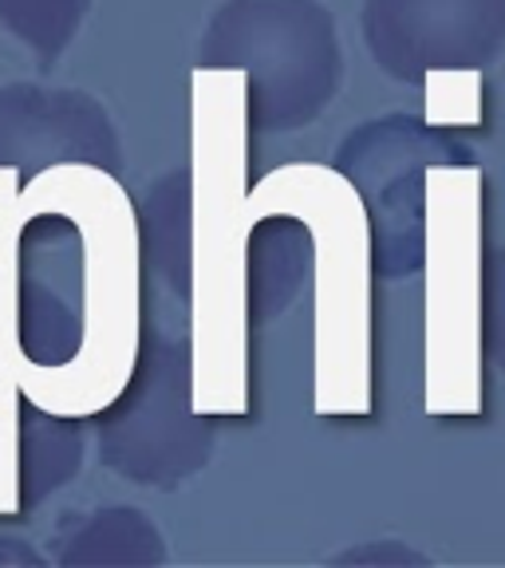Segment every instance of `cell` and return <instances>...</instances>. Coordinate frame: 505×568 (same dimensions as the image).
<instances>
[{
    "mask_svg": "<svg viewBox=\"0 0 505 568\" xmlns=\"http://www.w3.org/2000/svg\"><path fill=\"white\" fill-rule=\"evenodd\" d=\"M20 390L60 418L123 395L142 339V233L119 174L52 166L24 178Z\"/></svg>",
    "mask_w": 505,
    "mask_h": 568,
    "instance_id": "obj_1",
    "label": "cell"
},
{
    "mask_svg": "<svg viewBox=\"0 0 505 568\" xmlns=\"http://www.w3.org/2000/svg\"><path fill=\"white\" fill-rule=\"evenodd\" d=\"M249 80L233 68L190 75V293H194V407L205 418L253 410V213Z\"/></svg>",
    "mask_w": 505,
    "mask_h": 568,
    "instance_id": "obj_2",
    "label": "cell"
},
{
    "mask_svg": "<svg viewBox=\"0 0 505 568\" xmlns=\"http://www.w3.org/2000/svg\"><path fill=\"white\" fill-rule=\"evenodd\" d=\"M142 339L131 383L99 410V458L123 481L178 489L210 466L218 418L194 407V293H190V170L159 178L139 213Z\"/></svg>",
    "mask_w": 505,
    "mask_h": 568,
    "instance_id": "obj_3",
    "label": "cell"
},
{
    "mask_svg": "<svg viewBox=\"0 0 505 568\" xmlns=\"http://www.w3.org/2000/svg\"><path fill=\"white\" fill-rule=\"evenodd\" d=\"M261 222L289 217L309 237L312 410L367 418L375 410V233L364 190L324 162H284L253 182Z\"/></svg>",
    "mask_w": 505,
    "mask_h": 568,
    "instance_id": "obj_4",
    "label": "cell"
},
{
    "mask_svg": "<svg viewBox=\"0 0 505 568\" xmlns=\"http://www.w3.org/2000/svg\"><path fill=\"white\" fill-rule=\"evenodd\" d=\"M423 233V415L486 410V170L431 162L418 174Z\"/></svg>",
    "mask_w": 505,
    "mask_h": 568,
    "instance_id": "obj_5",
    "label": "cell"
},
{
    "mask_svg": "<svg viewBox=\"0 0 505 568\" xmlns=\"http://www.w3.org/2000/svg\"><path fill=\"white\" fill-rule=\"evenodd\" d=\"M198 68L249 80L253 134H296L344 88L340 24L324 0H222L198 36Z\"/></svg>",
    "mask_w": 505,
    "mask_h": 568,
    "instance_id": "obj_6",
    "label": "cell"
},
{
    "mask_svg": "<svg viewBox=\"0 0 505 568\" xmlns=\"http://www.w3.org/2000/svg\"><path fill=\"white\" fill-rule=\"evenodd\" d=\"M360 32L391 83L423 91L431 126L482 123V80L505 52V0H364Z\"/></svg>",
    "mask_w": 505,
    "mask_h": 568,
    "instance_id": "obj_7",
    "label": "cell"
},
{
    "mask_svg": "<svg viewBox=\"0 0 505 568\" xmlns=\"http://www.w3.org/2000/svg\"><path fill=\"white\" fill-rule=\"evenodd\" d=\"M103 166L119 174L115 119L91 91L17 80L0 88V166L24 178L52 166Z\"/></svg>",
    "mask_w": 505,
    "mask_h": 568,
    "instance_id": "obj_8",
    "label": "cell"
},
{
    "mask_svg": "<svg viewBox=\"0 0 505 568\" xmlns=\"http://www.w3.org/2000/svg\"><path fill=\"white\" fill-rule=\"evenodd\" d=\"M24 174L0 166V521L24 514L20 486V430H24V390H20V237H24Z\"/></svg>",
    "mask_w": 505,
    "mask_h": 568,
    "instance_id": "obj_9",
    "label": "cell"
},
{
    "mask_svg": "<svg viewBox=\"0 0 505 568\" xmlns=\"http://www.w3.org/2000/svg\"><path fill=\"white\" fill-rule=\"evenodd\" d=\"M166 557L162 529L142 509L103 506L63 532L52 560L60 568H151Z\"/></svg>",
    "mask_w": 505,
    "mask_h": 568,
    "instance_id": "obj_10",
    "label": "cell"
},
{
    "mask_svg": "<svg viewBox=\"0 0 505 568\" xmlns=\"http://www.w3.org/2000/svg\"><path fill=\"white\" fill-rule=\"evenodd\" d=\"M83 466V418H60L48 410L24 407L20 430V486L24 509L44 501L60 486H68Z\"/></svg>",
    "mask_w": 505,
    "mask_h": 568,
    "instance_id": "obj_11",
    "label": "cell"
},
{
    "mask_svg": "<svg viewBox=\"0 0 505 568\" xmlns=\"http://www.w3.org/2000/svg\"><path fill=\"white\" fill-rule=\"evenodd\" d=\"M91 0H0V28L28 48L40 71H52L80 40Z\"/></svg>",
    "mask_w": 505,
    "mask_h": 568,
    "instance_id": "obj_12",
    "label": "cell"
},
{
    "mask_svg": "<svg viewBox=\"0 0 505 568\" xmlns=\"http://www.w3.org/2000/svg\"><path fill=\"white\" fill-rule=\"evenodd\" d=\"M332 565H352V568H426L435 565L431 552L415 549L403 537H372V541H355L347 549L332 552Z\"/></svg>",
    "mask_w": 505,
    "mask_h": 568,
    "instance_id": "obj_13",
    "label": "cell"
},
{
    "mask_svg": "<svg viewBox=\"0 0 505 568\" xmlns=\"http://www.w3.org/2000/svg\"><path fill=\"white\" fill-rule=\"evenodd\" d=\"M486 359L505 372V245L486 253Z\"/></svg>",
    "mask_w": 505,
    "mask_h": 568,
    "instance_id": "obj_14",
    "label": "cell"
},
{
    "mask_svg": "<svg viewBox=\"0 0 505 568\" xmlns=\"http://www.w3.org/2000/svg\"><path fill=\"white\" fill-rule=\"evenodd\" d=\"M12 565H28V568H40L48 565L44 552H36L32 545L17 541V537H4L0 532V568H12Z\"/></svg>",
    "mask_w": 505,
    "mask_h": 568,
    "instance_id": "obj_15",
    "label": "cell"
}]
</instances>
